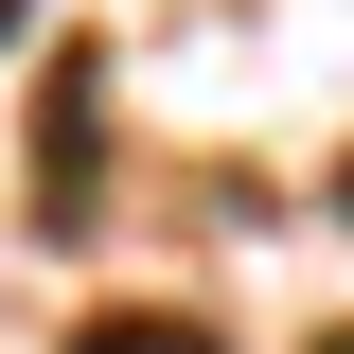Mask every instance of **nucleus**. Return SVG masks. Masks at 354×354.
<instances>
[{"label": "nucleus", "instance_id": "20e7f679", "mask_svg": "<svg viewBox=\"0 0 354 354\" xmlns=\"http://www.w3.org/2000/svg\"><path fill=\"white\" fill-rule=\"evenodd\" d=\"M337 213H354V177H337Z\"/></svg>", "mask_w": 354, "mask_h": 354}, {"label": "nucleus", "instance_id": "f03ea898", "mask_svg": "<svg viewBox=\"0 0 354 354\" xmlns=\"http://www.w3.org/2000/svg\"><path fill=\"white\" fill-rule=\"evenodd\" d=\"M319 354H354V319H337V337H319Z\"/></svg>", "mask_w": 354, "mask_h": 354}, {"label": "nucleus", "instance_id": "f257e3e1", "mask_svg": "<svg viewBox=\"0 0 354 354\" xmlns=\"http://www.w3.org/2000/svg\"><path fill=\"white\" fill-rule=\"evenodd\" d=\"M71 354H230V337H213V319H177V301H106Z\"/></svg>", "mask_w": 354, "mask_h": 354}, {"label": "nucleus", "instance_id": "7ed1b4c3", "mask_svg": "<svg viewBox=\"0 0 354 354\" xmlns=\"http://www.w3.org/2000/svg\"><path fill=\"white\" fill-rule=\"evenodd\" d=\"M0 36H18V0H0Z\"/></svg>", "mask_w": 354, "mask_h": 354}]
</instances>
